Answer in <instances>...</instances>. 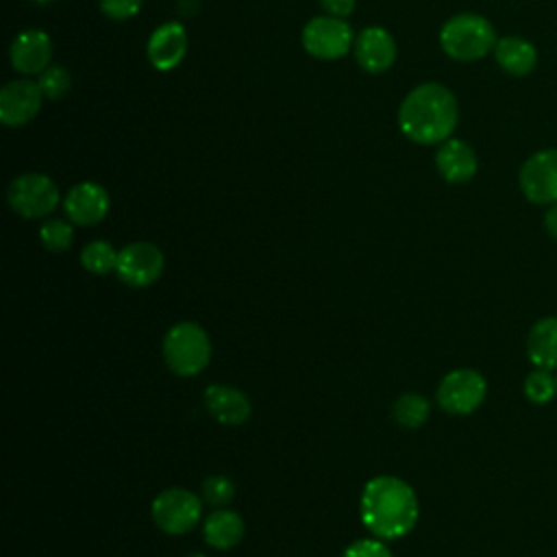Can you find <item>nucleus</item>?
<instances>
[{
	"mask_svg": "<svg viewBox=\"0 0 557 557\" xmlns=\"http://www.w3.org/2000/svg\"><path fill=\"white\" fill-rule=\"evenodd\" d=\"M109 191L94 183L83 181L74 185L63 198V211L76 226H94L109 213Z\"/></svg>",
	"mask_w": 557,
	"mask_h": 557,
	"instance_id": "nucleus-12",
	"label": "nucleus"
},
{
	"mask_svg": "<svg viewBox=\"0 0 557 557\" xmlns=\"http://www.w3.org/2000/svg\"><path fill=\"white\" fill-rule=\"evenodd\" d=\"M435 165L444 181L466 183L476 174L479 159L470 144H466L463 139L448 137L446 141L440 144V148L435 152Z\"/></svg>",
	"mask_w": 557,
	"mask_h": 557,
	"instance_id": "nucleus-17",
	"label": "nucleus"
},
{
	"mask_svg": "<svg viewBox=\"0 0 557 557\" xmlns=\"http://www.w3.org/2000/svg\"><path fill=\"white\" fill-rule=\"evenodd\" d=\"M494 59L503 72L511 76H527L537 65V50L520 35H505L494 46Z\"/></svg>",
	"mask_w": 557,
	"mask_h": 557,
	"instance_id": "nucleus-18",
	"label": "nucleus"
},
{
	"mask_svg": "<svg viewBox=\"0 0 557 557\" xmlns=\"http://www.w3.org/2000/svg\"><path fill=\"white\" fill-rule=\"evenodd\" d=\"M187 52V30L181 22H165L157 26L146 44L148 61L159 72L174 70Z\"/></svg>",
	"mask_w": 557,
	"mask_h": 557,
	"instance_id": "nucleus-14",
	"label": "nucleus"
},
{
	"mask_svg": "<svg viewBox=\"0 0 557 557\" xmlns=\"http://www.w3.org/2000/svg\"><path fill=\"white\" fill-rule=\"evenodd\" d=\"M522 392H524L527 400H531L535 405H546L557 396V376H553L550 370L535 368L524 376Z\"/></svg>",
	"mask_w": 557,
	"mask_h": 557,
	"instance_id": "nucleus-23",
	"label": "nucleus"
},
{
	"mask_svg": "<svg viewBox=\"0 0 557 557\" xmlns=\"http://www.w3.org/2000/svg\"><path fill=\"white\" fill-rule=\"evenodd\" d=\"M302 48L322 61L342 59L355 44L350 24L344 17L318 15L311 17L302 28Z\"/></svg>",
	"mask_w": 557,
	"mask_h": 557,
	"instance_id": "nucleus-8",
	"label": "nucleus"
},
{
	"mask_svg": "<svg viewBox=\"0 0 557 557\" xmlns=\"http://www.w3.org/2000/svg\"><path fill=\"white\" fill-rule=\"evenodd\" d=\"M39 87H41V94L44 98L48 100H59L63 98L70 87H72V78H70V72L63 67V65H48L41 74H39Z\"/></svg>",
	"mask_w": 557,
	"mask_h": 557,
	"instance_id": "nucleus-25",
	"label": "nucleus"
},
{
	"mask_svg": "<svg viewBox=\"0 0 557 557\" xmlns=\"http://www.w3.org/2000/svg\"><path fill=\"white\" fill-rule=\"evenodd\" d=\"M202 498L209 505L222 507L235 498V483L224 474H213L202 481Z\"/></svg>",
	"mask_w": 557,
	"mask_h": 557,
	"instance_id": "nucleus-26",
	"label": "nucleus"
},
{
	"mask_svg": "<svg viewBox=\"0 0 557 557\" xmlns=\"http://www.w3.org/2000/svg\"><path fill=\"white\" fill-rule=\"evenodd\" d=\"M144 0H100V11L115 22L131 20L133 15L139 13Z\"/></svg>",
	"mask_w": 557,
	"mask_h": 557,
	"instance_id": "nucleus-28",
	"label": "nucleus"
},
{
	"mask_svg": "<svg viewBox=\"0 0 557 557\" xmlns=\"http://www.w3.org/2000/svg\"><path fill=\"white\" fill-rule=\"evenodd\" d=\"M9 59L13 70L20 74H41L52 59V41L41 28H26L17 33L9 48Z\"/></svg>",
	"mask_w": 557,
	"mask_h": 557,
	"instance_id": "nucleus-13",
	"label": "nucleus"
},
{
	"mask_svg": "<svg viewBox=\"0 0 557 557\" xmlns=\"http://www.w3.org/2000/svg\"><path fill=\"white\" fill-rule=\"evenodd\" d=\"M163 359L178 376H196L211 359V342L207 331L189 320H183L163 337Z\"/></svg>",
	"mask_w": 557,
	"mask_h": 557,
	"instance_id": "nucleus-4",
	"label": "nucleus"
},
{
	"mask_svg": "<svg viewBox=\"0 0 557 557\" xmlns=\"http://www.w3.org/2000/svg\"><path fill=\"white\" fill-rule=\"evenodd\" d=\"M429 416L431 403L418 392H405L392 405V418L403 429H420Z\"/></svg>",
	"mask_w": 557,
	"mask_h": 557,
	"instance_id": "nucleus-21",
	"label": "nucleus"
},
{
	"mask_svg": "<svg viewBox=\"0 0 557 557\" xmlns=\"http://www.w3.org/2000/svg\"><path fill=\"white\" fill-rule=\"evenodd\" d=\"M152 522L168 535L191 531L202 516V500L185 487L163 490L150 505Z\"/></svg>",
	"mask_w": 557,
	"mask_h": 557,
	"instance_id": "nucleus-7",
	"label": "nucleus"
},
{
	"mask_svg": "<svg viewBox=\"0 0 557 557\" xmlns=\"http://www.w3.org/2000/svg\"><path fill=\"white\" fill-rule=\"evenodd\" d=\"M30 2H35V4H48V2H54V0H30Z\"/></svg>",
	"mask_w": 557,
	"mask_h": 557,
	"instance_id": "nucleus-31",
	"label": "nucleus"
},
{
	"mask_svg": "<svg viewBox=\"0 0 557 557\" xmlns=\"http://www.w3.org/2000/svg\"><path fill=\"white\" fill-rule=\"evenodd\" d=\"M185 557H205L202 553H189V555H185Z\"/></svg>",
	"mask_w": 557,
	"mask_h": 557,
	"instance_id": "nucleus-32",
	"label": "nucleus"
},
{
	"mask_svg": "<svg viewBox=\"0 0 557 557\" xmlns=\"http://www.w3.org/2000/svg\"><path fill=\"white\" fill-rule=\"evenodd\" d=\"M496 41L494 26L479 13H457L440 30V46L455 61L483 59L494 52Z\"/></svg>",
	"mask_w": 557,
	"mask_h": 557,
	"instance_id": "nucleus-3",
	"label": "nucleus"
},
{
	"mask_svg": "<svg viewBox=\"0 0 557 557\" xmlns=\"http://www.w3.org/2000/svg\"><path fill=\"white\" fill-rule=\"evenodd\" d=\"M527 357L535 368H557V315L540 318L527 335Z\"/></svg>",
	"mask_w": 557,
	"mask_h": 557,
	"instance_id": "nucleus-19",
	"label": "nucleus"
},
{
	"mask_svg": "<svg viewBox=\"0 0 557 557\" xmlns=\"http://www.w3.org/2000/svg\"><path fill=\"white\" fill-rule=\"evenodd\" d=\"M342 557H394L387 548L385 540L381 537H363L352 544H348L342 553Z\"/></svg>",
	"mask_w": 557,
	"mask_h": 557,
	"instance_id": "nucleus-27",
	"label": "nucleus"
},
{
	"mask_svg": "<svg viewBox=\"0 0 557 557\" xmlns=\"http://www.w3.org/2000/svg\"><path fill=\"white\" fill-rule=\"evenodd\" d=\"M7 200L17 215L26 220H35V218L50 215L57 209L61 196H59V187L50 176L39 172H26L11 181L7 189Z\"/></svg>",
	"mask_w": 557,
	"mask_h": 557,
	"instance_id": "nucleus-5",
	"label": "nucleus"
},
{
	"mask_svg": "<svg viewBox=\"0 0 557 557\" xmlns=\"http://www.w3.org/2000/svg\"><path fill=\"white\" fill-rule=\"evenodd\" d=\"M117 259H120V250H115L113 244H109L104 239H94L87 246H83V250H81V265L87 272L98 274V276L115 272Z\"/></svg>",
	"mask_w": 557,
	"mask_h": 557,
	"instance_id": "nucleus-22",
	"label": "nucleus"
},
{
	"mask_svg": "<svg viewBox=\"0 0 557 557\" xmlns=\"http://www.w3.org/2000/svg\"><path fill=\"white\" fill-rule=\"evenodd\" d=\"M520 189L535 205L557 202V148L533 152L520 168Z\"/></svg>",
	"mask_w": 557,
	"mask_h": 557,
	"instance_id": "nucleus-9",
	"label": "nucleus"
},
{
	"mask_svg": "<svg viewBox=\"0 0 557 557\" xmlns=\"http://www.w3.org/2000/svg\"><path fill=\"white\" fill-rule=\"evenodd\" d=\"M165 259L159 246L150 242H133L120 250L115 274L131 287H146L163 272Z\"/></svg>",
	"mask_w": 557,
	"mask_h": 557,
	"instance_id": "nucleus-10",
	"label": "nucleus"
},
{
	"mask_svg": "<svg viewBox=\"0 0 557 557\" xmlns=\"http://www.w3.org/2000/svg\"><path fill=\"white\" fill-rule=\"evenodd\" d=\"M322 9L326 11V15H335V17H348L355 11L357 0H320Z\"/></svg>",
	"mask_w": 557,
	"mask_h": 557,
	"instance_id": "nucleus-29",
	"label": "nucleus"
},
{
	"mask_svg": "<svg viewBox=\"0 0 557 557\" xmlns=\"http://www.w3.org/2000/svg\"><path fill=\"white\" fill-rule=\"evenodd\" d=\"M544 228L553 239H557V202H553L544 213Z\"/></svg>",
	"mask_w": 557,
	"mask_h": 557,
	"instance_id": "nucleus-30",
	"label": "nucleus"
},
{
	"mask_svg": "<svg viewBox=\"0 0 557 557\" xmlns=\"http://www.w3.org/2000/svg\"><path fill=\"white\" fill-rule=\"evenodd\" d=\"M72 237H74V228H72V222L67 220L50 218L39 226V239L48 252L67 250L72 244Z\"/></svg>",
	"mask_w": 557,
	"mask_h": 557,
	"instance_id": "nucleus-24",
	"label": "nucleus"
},
{
	"mask_svg": "<svg viewBox=\"0 0 557 557\" xmlns=\"http://www.w3.org/2000/svg\"><path fill=\"white\" fill-rule=\"evenodd\" d=\"M244 520L233 509H215L213 513L207 516L202 524L205 542L218 550H228L237 546L244 537Z\"/></svg>",
	"mask_w": 557,
	"mask_h": 557,
	"instance_id": "nucleus-20",
	"label": "nucleus"
},
{
	"mask_svg": "<svg viewBox=\"0 0 557 557\" xmlns=\"http://www.w3.org/2000/svg\"><path fill=\"white\" fill-rule=\"evenodd\" d=\"M41 87L35 81L17 78L0 89V122L17 128L28 124L41 109Z\"/></svg>",
	"mask_w": 557,
	"mask_h": 557,
	"instance_id": "nucleus-11",
	"label": "nucleus"
},
{
	"mask_svg": "<svg viewBox=\"0 0 557 557\" xmlns=\"http://www.w3.org/2000/svg\"><path fill=\"white\" fill-rule=\"evenodd\" d=\"M487 396V381L479 370L457 368L444 374L437 385V405L453 416L476 411Z\"/></svg>",
	"mask_w": 557,
	"mask_h": 557,
	"instance_id": "nucleus-6",
	"label": "nucleus"
},
{
	"mask_svg": "<svg viewBox=\"0 0 557 557\" xmlns=\"http://www.w3.org/2000/svg\"><path fill=\"white\" fill-rule=\"evenodd\" d=\"M359 513L374 537L398 540L416 527L420 503L407 481L392 474H379L366 483L359 498Z\"/></svg>",
	"mask_w": 557,
	"mask_h": 557,
	"instance_id": "nucleus-1",
	"label": "nucleus"
},
{
	"mask_svg": "<svg viewBox=\"0 0 557 557\" xmlns=\"http://www.w3.org/2000/svg\"><path fill=\"white\" fill-rule=\"evenodd\" d=\"M355 59L370 74L387 72L396 61V41L381 26H368L355 37Z\"/></svg>",
	"mask_w": 557,
	"mask_h": 557,
	"instance_id": "nucleus-15",
	"label": "nucleus"
},
{
	"mask_svg": "<svg viewBox=\"0 0 557 557\" xmlns=\"http://www.w3.org/2000/svg\"><path fill=\"white\" fill-rule=\"evenodd\" d=\"M205 407L220 424H226V426L244 424L252 413L250 398L242 389L224 383L207 385Z\"/></svg>",
	"mask_w": 557,
	"mask_h": 557,
	"instance_id": "nucleus-16",
	"label": "nucleus"
},
{
	"mask_svg": "<svg viewBox=\"0 0 557 557\" xmlns=\"http://www.w3.org/2000/svg\"><path fill=\"white\" fill-rule=\"evenodd\" d=\"M457 98L442 83H422L413 87L398 109L403 135L422 146L446 141L457 128Z\"/></svg>",
	"mask_w": 557,
	"mask_h": 557,
	"instance_id": "nucleus-2",
	"label": "nucleus"
}]
</instances>
